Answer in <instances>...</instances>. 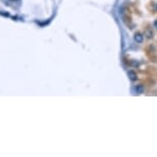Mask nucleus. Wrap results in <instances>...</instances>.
<instances>
[{
  "instance_id": "1",
  "label": "nucleus",
  "mask_w": 157,
  "mask_h": 157,
  "mask_svg": "<svg viewBox=\"0 0 157 157\" xmlns=\"http://www.w3.org/2000/svg\"><path fill=\"white\" fill-rule=\"evenodd\" d=\"M143 39H144V37H143V35H142L141 33H136V35H135V40L137 41V42L141 43L142 41H143Z\"/></svg>"
},
{
  "instance_id": "2",
  "label": "nucleus",
  "mask_w": 157,
  "mask_h": 157,
  "mask_svg": "<svg viewBox=\"0 0 157 157\" xmlns=\"http://www.w3.org/2000/svg\"><path fill=\"white\" fill-rule=\"evenodd\" d=\"M128 76L130 77V79H132V80H136V79H137V74H136L134 71H129Z\"/></svg>"
},
{
  "instance_id": "3",
  "label": "nucleus",
  "mask_w": 157,
  "mask_h": 157,
  "mask_svg": "<svg viewBox=\"0 0 157 157\" xmlns=\"http://www.w3.org/2000/svg\"><path fill=\"white\" fill-rule=\"evenodd\" d=\"M136 90H137V93L142 94V93H143V90H144V87L142 86V85H139L138 87H136Z\"/></svg>"
},
{
  "instance_id": "4",
  "label": "nucleus",
  "mask_w": 157,
  "mask_h": 157,
  "mask_svg": "<svg viewBox=\"0 0 157 157\" xmlns=\"http://www.w3.org/2000/svg\"><path fill=\"white\" fill-rule=\"evenodd\" d=\"M155 26H156V27H157V21H156V22H155Z\"/></svg>"
}]
</instances>
